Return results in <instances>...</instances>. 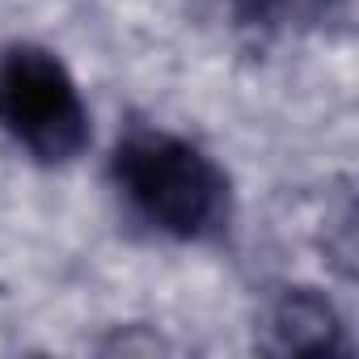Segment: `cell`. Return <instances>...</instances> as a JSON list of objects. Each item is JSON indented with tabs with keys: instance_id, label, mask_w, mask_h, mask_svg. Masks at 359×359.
<instances>
[{
	"instance_id": "1",
	"label": "cell",
	"mask_w": 359,
	"mask_h": 359,
	"mask_svg": "<svg viewBox=\"0 0 359 359\" xmlns=\"http://www.w3.org/2000/svg\"><path fill=\"white\" fill-rule=\"evenodd\" d=\"M118 199L161 237L216 241L233 224V182L195 140L165 127H131L110 152Z\"/></svg>"
},
{
	"instance_id": "2",
	"label": "cell",
	"mask_w": 359,
	"mask_h": 359,
	"mask_svg": "<svg viewBox=\"0 0 359 359\" xmlns=\"http://www.w3.org/2000/svg\"><path fill=\"white\" fill-rule=\"evenodd\" d=\"M0 131L43 165H68L89 148V106L55 51L39 43L0 51Z\"/></svg>"
},
{
	"instance_id": "3",
	"label": "cell",
	"mask_w": 359,
	"mask_h": 359,
	"mask_svg": "<svg viewBox=\"0 0 359 359\" xmlns=\"http://www.w3.org/2000/svg\"><path fill=\"white\" fill-rule=\"evenodd\" d=\"M262 351L271 355H351L338 309L317 287H283L262 317Z\"/></svg>"
},
{
	"instance_id": "4",
	"label": "cell",
	"mask_w": 359,
	"mask_h": 359,
	"mask_svg": "<svg viewBox=\"0 0 359 359\" xmlns=\"http://www.w3.org/2000/svg\"><path fill=\"white\" fill-rule=\"evenodd\" d=\"M229 13L262 34H304L317 30L325 22H334V13L342 9V0H224Z\"/></svg>"
}]
</instances>
